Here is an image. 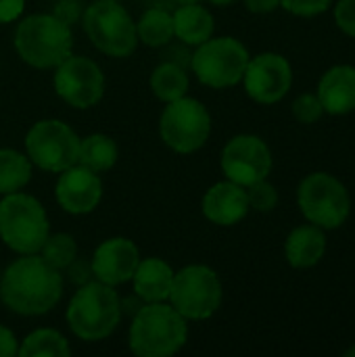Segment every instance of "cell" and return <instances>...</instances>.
<instances>
[{
	"instance_id": "obj_27",
	"label": "cell",
	"mask_w": 355,
	"mask_h": 357,
	"mask_svg": "<svg viewBox=\"0 0 355 357\" xmlns=\"http://www.w3.org/2000/svg\"><path fill=\"white\" fill-rule=\"evenodd\" d=\"M40 257L54 270H67L77 259V245L69 234H48L40 249Z\"/></svg>"
},
{
	"instance_id": "obj_8",
	"label": "cell",
	"mask_w": 355,
	"mask_h": 357,
	"mask_svg": "<svg viewBox=\"0 0 355 357\" xmlns=\"http://www.w3.org/2000/svg\"><path fill=\"white\" fill-rule=\"evenodd\" d=\"M249 59V50L243 42L230 36H222L199 44L190 59V67L201 84L222 90L232 88L243 79Z\"/></svg>"
},
{
	"instance_id": "obj_3",
	"label": "cell",
	"mask_w": 355,
	"mask_h": 357,
	"mask_svg": "<svg viewBox=\"0 0 355 357\" xmlns=\"http://www.w3.org/2000/svg\"><path fill=\"white\" fill-rule=\"evenodd\" d=\"M121 320V301L105 282H84L67 307V324L82 341H103L115 333Z\"/></svg>"
},
{
	"instance_id": "obj_33",
	"label": "cell",
	"mask_w": 355,
	"mask_h": 357,
	"mask_svg": "<svg viewBox=\"0 0 355 357\" xmlns=\"http://www.w3.org/2000/svg\"><path fill=\"white\" fill-rule=\"evenodd\" d=\"M25 8V0H0V23H10L19 19Z\"/></svg>"
},
{
	"instance_id": "obj_21",
	"label": "cell",
	"mask_w": 355,
	"mask_h": 357,
	"mask_svg": "<svg viewBox=\"0 0 355 357\" xmlns=\"http://www.w3.org/2000/svg\"><path fill=\"white\" fill-rule=\"evenodd\" d=\"M172 19H174V36H178L188 46H199L205 40H209L213 33V17L199 2L180 4L172 15Z\"/></svg>"
},
{
	"instance_id": "obj_11",
	"label": "cell",
	"mask_w": 355,
	"mask_h": 357,
	"mask_svg": "<svg viewBox=\"0 0 355 357\" xmlns=\"http://www.w3.org/2000/svg\"><path fill=\"white\" fill-rule=\"evenodd\" d=\"M80 140L82 138H77L67 123L59 119H42L29 128L25 136V151L36 167L61 174L77 163Z\"/></svg>"
},
{
	"instance_id": "obj_14",
	"label": "cell",
	"mask_w": 355,
	"mask_h": 357,
	"mask_svg": "<svg viewBox=\"0 0 355 357\" xmlns=\"http://www.w3.org/2000/svg\"><path fill=\"white\" fill-rule=\"evenodd\" d=\"M247 94L259 105H274L287 96L293 84L291 63L278 52H262L249 59L245 75Z\"/></svg>"
},
{
	"instance_id": "obj_30",
	"label": "cell",
	"mask_w": 355,
	"mask_h": 357,
	"mask_svg": "<svg viewBox=\"0 0 355 357\" xmlns=\"http://www.w3.org/2000/svg\"><path fill=\"white\" fill-rule=\"evenodd\" d=\"M333 0H280V6L297 17H316L328 10Z\"/></svg>"
},
{
	"instance_id": "obj_20",
	"label": "cell",
	"mask_w": 355,
	"mask_h": 357,
	"mask_svg": "<svg viewBox=\"0 0 355 357\" xmlns=\"http://www.w3.org/2000/svg\"><path fill=\"white\" fill-rule=\"evenodd\" d=\"M324 253H326L324 230L314 224L299 226L287 236L285 255H287V261L297 270L314 268L316 264H320Z\"/></svg>"
},
{
	"instance_id": "obj_1",
	"label": "cell",
	"mask_w": 355,
	"mask_h": 357,
	"mask_svg": "<svg viewBox=\"0 0 355 357\" xmlns=\"http://www.w3.org/2000/svg\"><path fill=\"white\" fill-rule=\"evenodd\" d=\"M63 295V278L38 253L13 261L0 280L2 303L19 316L48 314Z\"/></svg>"
},
{
	"instance_id": "obj_7",
	"label": "cell",
	"mask_w": 355,
	"mask_h": 357,
	"mask_svg": "<svg viewBox=\"0 0 355 357\" xmlns=\"http://www.w3.org/2000/svg\"><path fill=\"white\" fill-rule=\"evenodd\" d=\"M84 31L107 56L123 59L136 50L138 33L130 13L117 0H96L84 10Z\"/></svg>"
},
{
	"instance_id": "obj_19",
	"label": "cell",
	"mask_w": 355,
	"mask_h": 357,
	"mask_svg": "<svg viewBox=\"0 0 355 357\" xmlns=\"http://www.w3.org/2000/svg\"><path fill=\"white\" fill-rule=\"evenodd\" d=\"M174 270L167 261L159 257L140 259L136 266V272L132 276L134 293L146 301V303H159L169 299L172 282H174Z\"/></svg>"
},
{
	"instance_id": "obj_23",
	"label": "cell",
	"mask_w": 355,
	"mask_h": 357,
	"mask_svg": "<svg viewBox=\"0 0 355 357\" xmlns=\"http://www.w3.org/2000/svg\"><path fill=\"white\" fill-rule=\"evenodd\" d=\"M188 84L190 82H188L186 69L178 63H172V61L161 63L151 73V90L163 102H172V100L186 96Z\"/></svg>"
},
{
	"instance_id": "obj_31",
	"label": "cell",
	"mask_w": 355,
	"mask_h": 357,
	"mask_svg": "<svg viewBox=\"0 0 355 357\" xmlns=\"http://www.w3.org/2000/svg\"><path fill=\"white\" fill-rule=\"evenodd\" d=\"M335 21L343 33L355 38V0H339L335 6Z\"/></svg>"
},
{
	"instance_id": "obj_15",
	"label": "cell",
	"mask_w": 355,
	"mask_h": 357,
	"mask_svg": "<svg viewBox=\"0 0 355 357\" xmlns=\"http://www.w3.org/2000/svg\"><path fill=\"white\" fill-rule=\"evenodd\" d=\"M54 195L67 213L84 215L98 207L103 199V182L96 172L75 163L61 172Z\"/></svg>"
},
{
	"instance_id": "obj_25",
	"label": "cell",
	"mask_w": 355,
	"mask_h": 357,
	"mask_svg": "<svg viewBox=\"0 0 355 357\" xmlns=\"http://www.w3.org/2000/svg\"><path fill=\"white\" fill-rule=\"evenodd\" d=\"M138 40L151 48L165 46L174 38V19L165 8H149L136 23Z\"/></svg>"
},
{
	"instance_id": "obj_28",
	"label": "cell",
	"mask_w": 355,
	"mask_h": 357,
	"mask_svg": "<svg viewBox=\"0 0 355 357\" xmlns=\"http://www.w3.org/2000/svg\"><path fill=\"white\" fill-rule=\"evenodd\" d=\"M247 199H249L251 209L266 213L278 205V190L268 180H259V182L247 186Z\"/></svg>"
},
{
	"instance_id": "obj_2",
	"label": "cell",
	"mask_w": 355,
	"mask_h": 357,
	"mask_svg": "<svg viewBox=\"0 0 355 357\" xmlns=\"http://www.w3.org/2000/svg\"><path fill=\"white\" fill-rule=\"evenodd\" d=\"M188 339L186 318L165 301L142 305L130 326L128 343L138 357L176 356Z\"/></svg>"
},
{
	"instance_id": "obj_13",
	"label": "cell",
	"mask_w": 355,
	"mask_h": 357,
	"mask_svg": "<svg viewBox=\"0 0 355 357\" xmlns=\"http://www.w3.org/2000/svg\"><path fill=\"white\" fill-rule=\"evenodd\" d=\"M222 172L230 182L247 188L268 178L272 172V153L259 136H234L222 151Z\"/></svg>"
},
{
	"instance_id": "obj_4",
	"label": "cell",
	"mask_w": 355,
	"mask_h": 357,
	"mask_svg": "<svg viewBox=\"0 0 355 357\" xmlns=\"http://www.w3.org/2000/svg\"><path fill=\"white\" fill-rule=\"evenodd\" d=\"M19 56L36 69H52L63 63L73 48L71 27L50 15H31L15 31Z\"/></svg>"
},
{
	"instance_id": "obj_5",
	"label": "cell",
	"mask_w": 355,
	"mask_h": 357,
	"mask_svg": "<svg viewBox=\"0 0 355 357\" xmlns=\"http://www.w3.org/2000/svg\"><path fill=\"white\" fill-rule=\"evenodd\" d=\"M50 234L48 218L42 203L23 192L4 195L0 201V238L21 255L40 253Z\"/></svg>"
},
{
	"instance_id": "obj_36",
	"label": "cell",
	"mask_w": 355,
	"mask_h": 357,
	"mask_svg": "<svg viewBox=\"0 0 355 357\" xmlns=\"http://www.w3.org/2000/svg\"><path fill=\"white\" fill-rule=\"evenodd\" d=\"M216 6H230L232 2H236V0H211Z\"/></svg>"
},
{
	"instance_id": "obj_18",
	"label": "cell",
	"mask_w": 355,
	"mask_h": 357,
	"mask_svg": "<svg viewBox=\"0 0 355 357\" xmlns=\"http://www.w3.org/2000/svg\"><path fill=\"white\" fill-rule=\"evenodd\" d=\"M318 98L324 113L347 115L355 111V67L335 65L331 67L318 84Z\"/></svg>"
},
{
	"instance_id": "obj_35",
	"label": "cell",
	"mask_w": 355,
	"mask_h": 357,
	"mask_svg": "<svg viewBox=\"0 0 355 357\" xmlns=\"http://www.w3.org/2000/svg\"><path fill=\"white\" fill-rule=\"evenodd\" d=\"M245 4H247V8H249L251 13L264 15V13L276 10V8L280 6V0H245Z\"/></svg>"
},
{
	"instance_id": "obj_12",
	"label": "cell",
	"mask_w": 355,
	"mask_h": 357,
	"mask_svg": "<svg viewBox=\"0 0 355 357\" xmlns=\"http://www.w3.org/2000/svg\"><path fill=\"white\" fill-rule=\"evenodd\" d=\"M54 69V90L67 105L90 109L103 98L105 75L92 59L69 54Z\"/></svg>"
},
{
	"instance_id": "obj_16",
	"label": "cell",
	"mask_w": 355,
	"mask_h": 357,
	"mask_svg": "<svg viewBox=\"0 0 355 357\" xmlns=\"http://www.w3.org/2000/svg\"><path fill=\"white\" fill-rule=\"evenodd\" d=\"M138 261H140L138 247L130 238L117 236V238H109L96 247L92 261H90V270L98 282L117 287V284L132 280Z\"/></svg>"
},
{
	"instance_id": "obj_38",
	"label": "cell",
	"mask_w": 355,
	"mask_h": 357,
	"mask_svg": "<svg viewBox=\"0 0 355 357\" xmlns=\"http://www.w3.org/2000/svg\"><path fill=\"white\" fill-rule=\"evenodd\" d=\"M180 4H190V2H201V0H178Z\"/></svg>"
},
{
	"instance_id": "obj_32",
	"label": "cell",
	"mask_w": 355,
	"mask_h": 357,
	"mask_svg": "<svg viewBox=\"0 0 355 357\" xmlns=\"http://www.w3.org/2000/svg\"><path fill=\"white\" fill-rule=\"evenodd\" d=\"M52 15L71 27L80 19V15H82V4H80V0H59L54 4Z\"/></svg>"
},
{
	"instance_id": "obj_29",
	"label": "cell",
	"mask_w": 355,
	"mask_h": 357,
	"mask_svg": "<svg viewBox=\"0 0 355 357\" xmlns=\"http://www.w3.org/2000/svg\"><path fill=\"white\" fill-rule=\"evenodd\" d=\"M293 115L299 123H316L324 115L318 94H301L293 102Z\"/></svg>"
},
{
	"instance_id": "obj_26",
	"label": "cell",
	"mask_w": 355,
	"mask_h": 357,
	"mask_svg": "<svg viewBox=\"0 0 355 357\" xmlns=\"http://www.w3.org/2000/svg\"><path fill=\"white\" fill-rule=\"evenodd\" d=\"M17 354L21 357H67L71 347L59 331L40 328L25 337Z\"/></svg>"
},
{
	"instance_id": "obj_10",
	"label": "cell",
	"mask_w": 355,
	"mask_h": 357,
	"mask_svg": "<svg viewBox=\"0 0 355 357\" xmlns=\"http://www.w3.org/2000/svg\"><path fill=\"white\" fill-rule=\"evenodd\" d=\"M159 132L161 140L172 151L188 155L207 142L211 134V115L201 100L182 96L167 102L159 119Z\"/></svg>"
},
{
	"instance_id": "obj_24",
	"label": "cell",
	"mask_w": 355,
	"mask_h": 357,
	"mask_svg": "<svg viewBox=\"0 0 355 357\" xmlns=\"http://www.w3.org/2000/svg\"><path fill=\"white\" fill-rule=\"evenodd\" d=\"M31 161L15 149H0V195L19 192L31 178Z\"/></svg>"
},
{
	"instance_id": "obj_37",
	"label": "cell",
	"mask_w": 355,
	"mask_h": 357,
	"mask_svg": "<svg viewBox=\"0 0 355 357\" xmlns=\"http://www.w3.org/2000/svg\"><path fill=\"white\" fill-rule=\"evenodd\" d=\"M345 356H347V357H355V345H354V347H349V349L345 351Z\"/></svg>"
},
{
	"instance_id": "obj_22",
	"label": "cell",
	"mask_w": 355,
	"mask_h": 357,
	"mask_svg": "<svg viewBox=\"0 0 355 357\" xmlns=\"http://www.w3.org/2000/svg\"><path fill=\"white\" fill-rule=\"evenodd\" d=\"M117 157H119V149L115 140L107 134H90L80 140L77 163L96 174L111 169L117 163Z\"/></svg>"
},
{
	"instance_id": "obj_17",
	"label": "cell",
	"mask_w": 355,
	"mask_h": 357,
	"mask_svg": "<svg viewBox=\"0 0 355 357\" xmlns=\"http://www.w3.org/2000/svg\"><path fill=\"white\" fill-rule=\"evenodd\" d=\"M247 188L230 180L213 184L203 197V215L216 226H234L249 213Z\"/></svg>"
},
{
	"instance_id": "obj_34",
	"label": "cell",
	"mask_w": 355,
	"mask_h": 357,
	"mask_svg": "<svg viewBox=\"0 0 355 357\" xmlns=\"http://www.w3.org/2000/svg\"><path fill=\"white\" fill-rule=\"evenodd\" d=\"M17 351H19V345H17L15 335L6 326H0V357H13L17 356Z\"/></svg>"
},
{
	"instance_id": "obj_6",
	"label": "cell",
	"mask_w": 355,
	"mask_h": 357,
	"mask_svg": "<svg viewBox=\"0 0 355 357\" xmlns=\"http://www.w3.org/2000/svg\"><path fill=\"white\" fill-rule=\"evenodd\" d=\"M297 203L303 218L322 230L341 228L352 211V199L345 184L326 172L303 178L297 190Z\"/></svg>"
},
{
	"instance_id": "obj_9",
	"label": "cell",
	"mask_w": 355,
	"mask_h": 357,
	"mask_svg": "<svg viewBox=\"0 0 355 357\" xmlns=\"http://www.w3.org/2000/svg\"><path fill=\"white\" fill-rule=\"evenodd\" d=\"M169 303L186 320H207L222 305V282L209 266H186L174 274Z\"/></svg>"
}]
</instances>
